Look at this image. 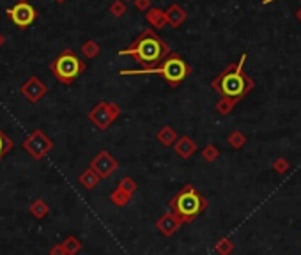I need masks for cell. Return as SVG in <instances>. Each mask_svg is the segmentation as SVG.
I'll return each mask as SVG.
<instances>
[{"instance_id": "1", "label": "cell", "mask_w": 301, "mask_h": 255, "mask_svg": "<svg viewBox=\"0 0 301 255\" xmlns=\"http://www.w3.org/2000/svg\"><path fill=\"white\" fill-rule=\"evenodd\" d=\"M170 52L172 50L169 43H165V39L159 37L152 29H146L133 39L128 48L121 50L119 55H130L142 66V69H151L162 64Z\"/></svg>"}, {"instance_id": "2", "label": "cell", "mask_w": 301, "mask_h": 255, "mask_svg": "<svg viewBox=\"0 0 301 255\" xmlns=\"http://www.w3.org/2000/svg\"><path fill=\"white\" fill-rule=\"evenodd\" d=\"M246 62V55L243 53L239 62H232L211 82L213 91H216L222 97L239 103L241 100L253 89V80L243 71V66Z\"/></svg>"}, {"instance_id": "3", "label": "cell", "mask_w": 301, "mask_h": 255, "mask_svg": "<svg viewBox=\"0 0 301 255\" xmlns=\"http://www.w3.org/2000/svg\"><path fill=\"white\" fill-rule=\"evenodd\" d=\"M207 206H209L207 199L193 184H185L169 201V207L172 209V213L181 220L183 225L191 223L197 217H200L207 209Z\"/></svg>"}, {"instance_id": "4", "label": "cell", "mask_w": 301, "mask_h": 255, "mask_svg": "<svg viewBox=\"0 0 301 255\" xmlns=\"http://www.w3.org/2000/svg\"><path fill=\"white\" fill-rule=\"evenodd\" d=\"M191 68L190 64L181 57L179 53L170 52L169 57L162 62V64L154 66L151 69H124L119 71L123 76H136V74H159V76L165 78V82L170 85L172 89H177L186 78L190 76Z\"/></svg>"}, {"instance_id": "5", "label": "cell", "mask_w": 301, "mask_h": 255, "mask_svg": "<svg viewBox=\"0 0 301 255\" xmlns=\"http://www.w3.org/2000/svg\"><path fill=\"white\" fill-rule=\"evenodd\" d=\"M53 78L64 85H71L82 73L87 71V62L76 55L75 50L66 48L50 62Z\"/></svg>"}, {"instance_id": "6", "label": "cell", "mask_w": 301, "mask_h": 255, "mask_svg": "<svg viewBox=\"0 0 301 255\" xmlns=\"http://www.w3.org/2000/svg\"><path fill=\"white\" fill-rule=\"evenodd\" d=\"M123 108L115 101H99L92 107L91 112L87 113L89 121H91L99 131H105L112 126V123L121 115Z\"/></svg>"}, {"instance_id": "7", "label": "cell", "mask_w": 301, "mask_h": 255, "mask_svg": "<svg viewBox=\"0 0 301 255\" xmlns=\"http://www.w3.org/2000/svg\"><path fill=\"white\" fill-rule=\"evenodd\" d=\"M22 147L30 158L39 162V160H43L45 156H48V152L53 149V140L50 139L45 131H41V129H34V131L22 142Z\"/></svg>"}, {"instance_id": "8", "label": "cell", "mask_w": 301, "mask_h": 255, "mask_svg": "<svg viewBox=\"0 0 301 255\" xmlns=\"http://www.w3.org/2000/svg\"><path fill=\"white\" fill-rule=\"evenodd\" d=\"M6 14L13 22V25H16L19 30H25L30 25H34L39 16L37 9L30 2H27V0H18L14 6H11L6 11Z\"/></svg>"}, {"instance_id": "9", "label": "cell", "mask_w": 301, "mask_h": 255, "mask_svg": "<svg viewBox=\"0 0 301 255\" xmlns=\"http://www.w3.org/2000/svg\"><path fill=\"white\" fill-rule=\"evenodd\" d=\"M91 170H94V174L99 179H108L113 172L119 168V162L110 154L108 151H99L94 158L91 160V165H89Z\"/></svg>"}, {"instance_id": "10", "label": "cell", "mask_w": 301, "mask_h": 255, "mask_svg": "<svg viewBox=\"0 0 301 255\" xmlns=\"http://www.w3.org/2000/svg\"><path fill=\"white\" fill-rule=\"evenodd\" d=\"M19 94H22L29 103L36 105L48 94V85H45V82H41L37 76H30L29 80H25L22 84Z\"/></svg>"}, {"instance_id": "11", "label": "cell", "mask_w": 301, "mask_h": 255, "mask_svg": "<svg viewBox=\"0 0 301 255\" xmlns=\"http://www.w3.org/2000/svg\"><path fill=\"white\" fill-rule=\"evenodd\" d=\"M181 225H183V222L177 217H175L172 211H170V213H163L162 217L156 220V229H158L165 238L174 236V234L177 232L179 229H181Z\"/></svg>"}, {"instance_id": "12", "label": "cell", "mask_w": 301, "mask_h": 255, "mask_svg": "<svg viewBox=\"0 0 301 255\" xmlns=\"http://www.w3.org/2000/svg\"><path fill=\"white\" fill-rule=\"evenodd\" d=\"M172 147H174L175 154H177L179 158H183V160H190L191 156L197 152V144H195V140L188 135L177 136V140H175Z\"/></svg>"}, {"instance_id": "13", "label": "cell", "mask_w": 301, "mask_h": 255, "mask_svg": "<svg viewBox=\"0 0 301 255\" xmlns=\"http://www.w3.org/2000/svg\"><path fill=\"white\" fill-rule=\"evenodd\" d=\"M165 16H167V25H170L172 29H179L188 19V13L179 4H172V6L165 9Z\"/></svg>"}, {"instance_id": "14", "label": "cell", "mask_w": 301, "mask_h": 255, "mask_svg": "<svg viewBox=\"0 0 301 255\" xmlns=\"http://www.w3.org/2000/svg\"><path fill=\"white\" fill-rule=\"evenodd\" d=\"M146 19L147 23L152 27V29H163L167 25V16H165V11L159 9V7H151L149 11L146 13Z\"/></svg>"}, {"instance_id": "15", "label": "cell", "mask_w": 301, "mask_h": 255, "mask_svg": "<svg viewBox=\"0 0 301 255\" xmlns=\"http://www.w3.org/2000/svg\"><path fill=\"white\" fill-rule=\"evenodd\" d=\"M156 139H158V142L162 144L163 147H172L175 140H177V133H175L174 128L167 124V126L159 128V131L156 133Z\"/></svg>"}, {"instance_id": "16", "label": "cell", "mask_w": 301, "mask_h": 255, "mask_svg": "<svg viewBox=\"0 0 301 255\" xmlns=\"http://www.w3.org/2000/svg\"><path fill=\"white\" fill-rule=\"evenodd\" d=\"M29 213L36 220H45L50 213V206L43 201V199H34V201L29 204Z\"/></svg>"}, {"instance_id": "17", "label": "cell", "mask_w": 301, "mask_h": 255, "mask_svg": "<svg viewBox=\"0 0 301 255\" xmlns=\"http://www.w3.org/2000/svg\"><path fill=\"white\" fill-rule=\"evenodd\" d=\"M101 179L97 178V175L94 174V170H91V168H87V170H84L80 175H78V183L82 184V188L87 191L94 190V188L99 184Z\"/></svg>"}, {"instance_id": "18", "label": "cell", "mask_w": 301, "mask_h": 255, "mask_svg": "<svg viewBox=\"0 0 301 255\" xmlns=\"http://www.w3.org/2000/svg\"><path fill=\"white\" fill-rule=\"evenodd\" d=\"M66 255H76L82 252V241L76 236H68L61 243Z\"/></svg>"}, {"instance_id": "19", "label": "cell", "mask_w": 301, "mask_h": 255, "mask_svg": "<svg viewBox=\"0 0 301 255\" xmlns=\"http://www.w3.org/2000/svg\"><path fill=\"white\" fill-rule=\"evenodd\" d=\"M99 52H101V48L94 39H87L80 48L82 57H85V58H96L97 55H99Z\"/></svg>"}, {"instance_id": "20", "label": "cell", "mask_w": 301, "mask_h": 255, "mask_svg": "<svg viewBox=\"0 0 301 255\" xmlns=\"http://www.w3.org/2000/svg\"><path fill=\"white\" fill-rule=\"evenodd\" d=\"M234 248H236V245H234V241L230 238L218 239L216 245H214V252L218 255H230L234 252Z\"/></svg>"}, {"instance_id": "21", "label": "cell", "mask_w": 301, "mask_h": 255, "mask_svg": "<svg viewBox=\"0 0 301 255\" xmlns=\"http://www.w3.org/2000/svg\"><path fill=\"white\" fill-rule=\"evenodd\" d=\"M227 142H229V146L232 149H241V147H245V144L248 142V139H246V135L243 131L236 129V131H232L229 136H227Z\"/></svg>"}, {"instance_id": "22", "label": "cell", "mask_w": 301, "mask_h": 255, "mask_svg": "<svg viewBox=\"0 0 301 255\" xmlns=\"http://www.w3.org/2000/svg\"><path fill=\"white\" fill-rule=\"evenodd\" d=\"M117 188H119V190H123L124 193H128L130 197H133V195L136 193V190H138V184H136V181L133 178L126 175V178L121 179L119 184H117Z\"/></svg>"}, {"instance_id": "23", "label": "cell", "mask_w": 301, "mask_h": 255, "mask_svg": "<svg viewBox=\"0 0 301 255\" xmlns=\"http://www.w3.org/2000/svg\"><path fill=\"white\" fill-rule=\"evenodd\" d=\"M130 201H131L130 195L124 193V191L119 190V188H115V190L112 191V195H110V202L113 204V206H117V207H124Z\"/></svg>"}, {"instance_id": "24", "label": "cell", "mask_w": 301, "mask_h": 255, "mask_svg": "<svg viewBox=\"0 0 301 255\" xmlns=\"http://www.w3.org/2000/svg\"><path fill=\"white\" fill-rule=\"evenodd\" d=\"M13 147H14V142L11 140V136L0 128V160H2Z\"/></svg>"}, {"instance_id": "25", "label": "cell", "mask_w": 301, "mask_h": 255, "mask_svg": "<svg viewBox=\"0 0 301 255\" xmlns=\"http://www.w3.org/2000/svg\"><path fill=\"white\" fill-rule=\"evenodd\" d=\"M236 105H237L236 101L229 100V97H222V100L216 103V112L220 113V115H229V113H232V110Z\"/></svg>"}, {"instance_id": "26", "label": "cell", "mask_w": 301, "mask_h": 255, "mask_svg": "<svg viewBox=\"0 0 301 255\" xmlns=\"http://www.w3.org/2000/svg\"><path fill=\"white\" fill-rule=\"evenodd\" d=\"M218 156H220V151H218V147L214 146V144H207V146L202 149V158H204L207 163L216 162Z\"/></svg>"}, {"instance_id": "27", "label": "cell", "mask_w": 301, "mask_h": 255, "mask_svg": "<svg viewBox=\"0 0 301 255\" xmlns=\"http://www.w3.org/2000/svg\"><path fill=\"white\" fill-rule=\"evenodd\" d=\"M108 11H110V14L113 18H123L124 14H126V4H124L123 0H113L110 4V7H108Z\"/></svg>"}, {"instance_id": "28", "label": "cell", "mask_w": 301, "mask_h": 255, "mask_svg": "<svg viewBox=\"0 0 301 255\" xmlns=\"http://www.w3.org/2000/svg\"><path fill=\"white\" fill-rule=\"evenodd\" d=\"M289 168H291V163H289L287 158H278L273 162V170L278 172V174H285Z\"/></svg>"}, {"instance_id": "29", "label": "cell", "mask_w": 301, "mask_h": 255, "mask_svg": "<svg viewBox=\"0 0 301 255\" xmlns=\"http://www.w3.org/2000/svg\"><path fill=\"white\" fill-rule=\"evenodd\" d=\"M135 2V7L140 11V13H147V11L151 9V4H152V0H133Z\"/></svg>"}, {"instance_id": "30", "label": "cell", "mask_w": 301, "mask_h": 255, "mask_svg": "<svg viewBox=\"0 0 301 255\" xmlns=\"http://www.w3.org/2000/svg\"><path fill=\"white\" fill-rule=\"evenodd\" d=\"M50 255H66L64 248H62V245L58 243V245H53L52 248H50Z\"/></svg>"}, {"instance_id": "31", "label": "cell", "mask_w": 301, "mask_h": 255, "mask_svg": "<svg viewBox=\"0 0 301 255\" xmlns=\"http://www.w3.org/2000/svg\"><path fill=\"white\" fill-rule=\"evenodd\" d=\"M4 43H6V36H4V34L0 32V48L4 46Z\"/></svg>"}, {"instance_id": "32", "label": "cell", "mask_w": 301, "mask_h": 255, "mask_svg": "<svg viewBox=\"0 0 301 255\" xmlns=\"http://www.w3.org/2000/svg\"><path fill=\"white\" fill-rule=\"evenodd\" d=\"M296 18H298V19H299V22H301V7H299V9H298V11H296Z\"/></svg>"}, {"instance_id": "33", "label": "cell", "mask_w": 301, "mask_h": 255, "mask_svg": "<svg viewBox=\"0 0 301 255\" xmlns=\"http://www.w3.org/2000/svg\"><path fill=\"white\" fill-rule=\"evenodd\" d=\"M53 2H57V4H64V2H68V0H53Z\"/></svg>"}, {"instance_id": "34", "label": "cell", "mask_w": 301, "mask_h": 255, "mask_svg": "<svg viewBox=\"0 0 301 255\" xmlns=\"http://www.w3.org/2000/svg\"><path fill=\"white\" fill-rule=\"evenodd\" d=\"M123 2H124V0H123ZM126 2H130V0H126Z\"/></svg>"}]
</instances>
